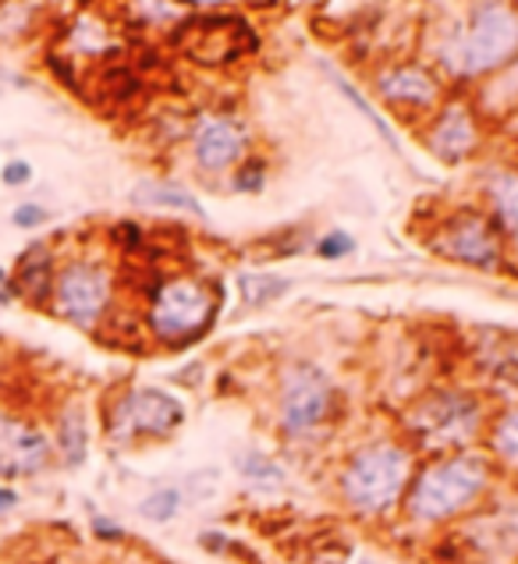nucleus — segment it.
<instances>
[{"mask_svg": "<svg viewBox=\"0 0 518 564\" xmlns=\"http://www.w3.org/2000/svg\"><path fill=\"white\" fill-rule=\"evenodd\" d=\"M291 288L288 278H270V273H238V292L246 299V305H267V302H278L284 292Z\"/></svg>", "mask_w": 518, "mask_h": 564, "instance_id": "20", "label": "nucleus"}, {"mask_svg": "<svg viewBox=\"0 0 518 564\" xmlns=\"http://www.w3.org/2000/svg\"><path fill=\"white\" fill-rule=\"evenodd\" d=\"M267 182V167L263 164H246V167H238L235 174V188L238 192H259Z\"/></svg>", "mask_w": 518, "mask_h": 564, "instance_id": "27", "label": "nucleus"}, {"mask_svg": "<svg viewBox=\"0 0 518 564\" xmlns=\"http://www.w3.org/2000/svg\"><path fill=\"white\" fill-rule=\"evenodd\" d=\"M177 511H182V490L177 487H160L139 501V514L145 522H157V525L177 519Z\"/></svg>", "mask_w": 518, "mask_h": 564, "instance_id": "21", "label": "nucleus"}, {"mask_svg": "<svg viewBox=\"0 0 518 564\" xmlns=\"http://www.w3.org/2000/svg\"><path fill=\"white\" fill-rule=\"evenodd\" d=\"M54 273H57V256L51 241H29L19 252V260L11 267V288L14 299L29 302L32 310H51L54 295Z\"/></svg>", "mask_w": 518, "mask_h": 564, "instance_id": "12", "label": "nucleus"}, {"mask_svg": "<svg viewBox=\"0 0 518 564\" xmlns=\"http://www.w3.org/2000/svg\"><path fill=\"white\" fill-rule=\"evenodd\" d=\"M93 536L96 540H107V543H121L125 540V529L118 522L104 519V514H96V519H93Z\"/></svg>", "mask_w": 518, "mask_h": 564, "instance_id": "29", "label": "nucleus"}, {"mask_svg": "<svg viewBox=\"0 0 518 564\" xmlns=\"http://www.w3.org/2000/svg\"><path fill=\"white\" fill-rule=\"evenodd\" d=\"M19 505H22V494L14 490L11 482H0V519H4V514H11Z\"/></svg>", "mask_w": 518, "mask_h": 564, "instance_id": "30", "label": "nucleus"}, {"mask_svg": "<svg viewBox=\"0 0 518 564\" xmlns=\"http://www.w3.org/2000/svg\"><path fill=\"white\" fill-rule=\"evenodd\" d=\"M115 241H118L125 252H139V246H142V228H139V224H132V220H121V224H115Z\"/></svg>", "mask_w": 518, "mask_h": 564, "instance_id": "28", "label": "nucleus"}, {"mask_svg": "<svg viewBox=\"0 0 518 564\" xmlns=\"http://www.w3.org/2000/svg\"><path fill=\"white\" fill-rule=\"evenodd\" d=\"M115 310V273L93 256H72L57 263L51 313L78 330H96Z\"/></svg>", "mask_w": 518, "mask_h": 564, "instance_id": "4", "label": "nucleus"}, {"mask_svg": "<svg viewBox=\"0 0 518 564\" xmlns=\"http://www.w3.org/2000/svg\"><path fill=\"white\" fill-rule=\"evenodd\" d=\"M199 543H203V551H209V554H224L231 546V540L224 536V533H203Z\"/></svg>", "mask_w": 518, "mask_h": 564, "instance_id": "31", "label": "nucleus"}, {"mask_svg": "<svg viewBox=\"0 0 518 564\" xmlns=\"http://www.w3.org/2000/svg\"><path fill=\"white\" fill-rule=\"evenodd\" d=\"M518 54V8L473 4L441 43V64L458 78L490 75Z\"/></svg>", "mask_w": 518, "mask_h": 564, "instance_id": "1", "label": "nucleus"}, {"mask_svg": "<svg viewBox=\"0 0 518 564\" xmlns=\"http://www.w3.org/2000/svg\"><path fill=\"white\" fill-rule=\"evenodd\" d=\"M355 252V238L345 231H327L316 241V256L320 260H345V256Z\"/></svg>", "mask_w": 518, "mask_h": 564, "instance_id": "25", "label": "nucleus"}, {"mask_svg": "<svg viewBox=\"0 0 518 564\" xmlns=\"http://www.w3.org/2000/svg\"><path fill=\"white\" fill-rule=\"evenodd\" d=\"M331 405H334V383L320 366L299 362L284 369L281 394H278L284 433H291V437L313 433L316 426H323V419L331 415Z\"/></svg>", "mask_w": 518, "mask_h": 564, "instance_id": "8", "label": "nucleus"}, {"mask_svg": "<svg viewBox=\"0 0 518 564\" xmlns=\"http://www.w3.org/2000/svg\"><path fill=\"white\" fill-rule=\"evenodd\" d=\"M57 451L51 433L32 419H22L0 405V482L32 479L54 465Z\"/></svg>", "mask_w": 518, "mask_h": 564, "instance_id": "9", "label": "nucleus"}, {"mask_svg": "<svg viewBox=\"0 0 518 564\" xmlns=\"http://www.w3.org/2000/svg\"><path fill=\"white\" fill-rule=\"evenodd\" d=\"M490 482V465L479 455H451L427 465L409 490V519L419 525H436L473 508Z\"/></svg>", "mask_w": 518, "mask_h": 564, "instance_id": "2", "label": "nucleus"}, {"mask_svg": "<svg viewBox=\"0 0 518 564\" xmlns=\"http://www.w3.org/2000/svg\"><path fill=\"white\" fill-rule=\"evenodd\" d=\"M32 178H36V167H32L25 156H11L0 164V185L4 188H25L32 185Z\"/></svg>", "mask_w": 518, "mask_h": 564, "instance_id": "24", "label": "nucleus"}, {"mask_svg": "<svg viewBox=\"0 0 518 564\" xmlns=\"http://www.w3.org/2000/svg\"><path fill=\"white\" fill-rule=\"evenodd\" d=\"M54 451L57 458L68 465V469H78L89 458V419L83 405H64L57 412L54 423Z\"/></svg>", "mask_w": 518, "mask_h": 564, "instance_id": "16", "label": "nucleus"}, {"mask_svg": "<svg viewBox=\"0 0 518 564\" xmlns=\"http://www.w3.org/2000/svg\"><path fill=\"white\" fill-rule=\"evenodd\" d=\"M377 89L391 107H409V110H430L441 100V83L416 64H398L377 75Z\"/></svg>", "mask_w": 518, "mask_h": 564, "instance_id": "13", "label": "nucleus"}, {"mask_svg": "<svg viewBox=\"0 0 518 564\" xmlns=\"http://www.w3.org/2000/svg\"><path fill=\"white\" fill-rule=\"evenodd\" d=\"M409 473H412V458L404 447L398 444L363 447L359 455L345 465L342 494L355 511L384 514L401 501L404 487H409Z\"/></svg>", "mask_w": 518, "mask_h": 564, "instance_id": "3", "label": "nucleus"}, {"mask_svg": "<svg viewBox=\"0 0 518 564\" xmlns=\"http://www.w3.org/2000/svg\"><path fill=\"white\" fill-rule=\"evenodd\" d=\"M217 302L209 288L196 278H171L160 281L150 292V310H145V324L160 345H188L203 337L214 324Z\"/></svg>", "mask_w": 518, "mask_h": 564, "instance_id": "5", "label": "nucleus"}, {"mask_svg": "<svg viewBox=\"0 0 518 564\" xmlns=\"http://www.w3.org/2000/svg\"><path fill=\"white\" fill-rule=\"evenodd\" d=\"M479 423L483 412L473 394L436 391L409 412V437L423 451L444 455V451H458L473 441L479 433Z\"/></svg>", "mask_w": 518, "mask_h": 564, "instance_id": "6", "label": "nucleus"}, {"mask_svg": "<svg viewBox=\"0 0 518 564\" xmlns=\"http://www.w3.org/2000/svg\"><path fill=\"white\" fill-rule=\"evenodd\" d=\"M11 302H19L14 299V288H11V270L0 267V305H11Z\"/></svg>", "mask_w": 518, "mask_h": 564, "instance_id": "32", "label": "nucleus"}, {"mask_svg": "<svg viewBox=\"0 0 518 564\" xmlns=\"http://www.w3.org/2000/svg\"><path fill=\"white\" fill-rule=\"evenodd\" d=\"M46 220H51V209H46L43 203L25 199V203H19V206L11 209V224L19 231H36V228H43Z\"/></svg>", "mask_w": 518, "mask_h": 564, "instance_id": "23", "label": "nucleus"}, {"mask_svg": "<svg viewBox=\"0 0 518 564\" xmlns=\"http://www.w3.org/2000/svg\"><path fill=\"white\" fill-rule=\"evenodd\" d=\"M337 86H342V93L348 96V100H352L355 107H359V110H363V115H366L369 121H374V128H377V132H380V135H384L387 142H391V147H398V139H395V132H391V128H387V124H384V118L377 115V110H374V107H369V104L363 100V96H359V89H352L348 83H342V78H337Z\"/></svg>", "mask_w": 518, "mask_h": 564, "instance_id": "26", "label": "nucleus"}, {"mask_svg": "<svg viewBox=\"0 0 518 564\" xmlns=\"http://www.w3.org/2000/svg\"><path fill=\"white\" fill-rule=\"evenodd\" d=\"M132 203L145 209H174V214H188L196 220H206L203 203L192 196L188 188L174 185V182H139L132 188Z\"/></svg>", "mask_w": 518, "mask_h": 564, "instance_id": "17", "label": "nucleus"}, {"mask_svg": "<svg viewBox=\"0 0 518 564\" xmlns=\"http://www.w3.org/2000/svg\"><path fill=\"white\" fill-rule=\"evenodd\" d=\"M241 150H246L241 128L231 124L228 118H206V121H199L196 135H192V153H196L199 167H206V171L231 167L241 156Z\"/></svg>", "mask_w": 518, "mask_h": 564, "instance_id": "15", "label": "nucleus"}, {"mask_svg": "<svg viewBox=\"0 0 518 564\" xmlns=\"http://www.w3.org/2000/svg\"><path fill=\"white\" fill-rule=\"evenodd\" d=\"M238 473L246 476L252 487H259V490H278V487H284V469L273 458H267L263 451H246L238 462Z\"/></svg>", "mask_w": 518, "mask_h": 564, "instance_id": "19", "label": "nucleus"}, {"mask_svg": "<svg viewBox=\"0 0 518 564\" xmlns=\"http://www.w3.org/2000/svg\"><path fill=\"white\" fill-rule=\"evenodd\" d=\"M494 447H497V455L505 458V462L518 465V409L497 423V430H494Z\"/></svg>", "mask_w": 518, "mask_h": 564, "instance_id": "22", "label": "nucleus"}, {"mask_svg": "<svg viewBox=\"0 0 518 564\" xmlns=\"http://www.w3.org/2000/svg\"><path fill=\"white\" fill-rule=\"evenodd\" d=\"M359 564H377V561H359Z\"/></svg>", "mask_w": 518, "mask_h": 564, "instance_id": "33", "label": "nucleus"}, {"mask_svg": "<svg viewBox=\"0 0 518 564\" xmlns=\"http://www.w3.org/2000/svg\"><path fill=\"white\" fill-rule=\"evenodd\" d=\"M487 203H490V224L518 241V174L500 171L487 182Z\"/></svg>", "mask_w": 518, "mask_h": 564, "instance_id": "18", "label": "nucleus"}, {"mask_svg": "<svg viewBox=\"0 0 518 564\" xmlns=\"http://www.w3.org/2000/svg\"><path fill=\"white\" fill-rule=\"evenodd\" d=\"M430 147L444 160H462L473 153L479 147V124H476L473 107H465V104L444 107L430 128Z\"/></svg>", "mask_w": 518, "mask_h": 564, "instance_id": "14", "label": "nucleus"}, {"mask_svg": "<svg viewBox=\"0 0 518 564\" xmlns=\"http://www.w3.org/2000/svg\"><path fill=\"white\" fill-rule=\"evenodd\" d=\"M436 249L458 263L473 267H494L500 260V238L497 228L487 217L462 214L455 220H447L441 235H436Z\"/></svg>", "mask_w": 518, "mask_h": 564, "instance_id": "11", "label": "nucleus"}, {"mask_svg": "<svg viewBox=\"0 0 518 564\" xmlns=\"http://www.w3.org/2000/svg\"><path fill=\"white\" fill-rule=\"evenodd\" d=\"M185 423V405L160 387H132L107 409V437L118 444L164 441Z\"/></svg>", "mask_w": 518, "mask_h": 564, "instance_id": "7", "label": "nucleus"}, {"mask_svg": "<svg viewBox=\"0 0 518 564\" xmlns=\"http://www.w3.org/2000/svg\"><path fill=\"white\" fill-rule=\"evenodd\" d=\"M177 46L199 64H228L246 51H256L252 29L241 19H203L185 22L177 29Z\"/></svg>", "mask_w": 518, "mask_h": 564, "instance_id": "10", "label": "nucleus"}]
</instances>
